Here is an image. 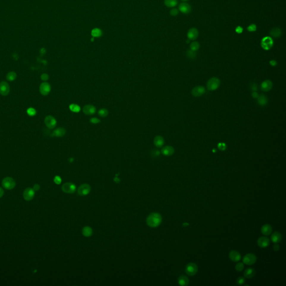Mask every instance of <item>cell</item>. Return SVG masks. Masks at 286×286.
I'll return each instance as SVG.
<instances>
[{
	"label": "cell",
	"mask_w": 286,
	"mask_h": 286,
	"mask_svg": "<svg viewBox=\"0 0 286 286\" xmlns=\"http://www.w3.org/2000/svg\"><path fill=\"white\" fill-rule=\"evenodd\" d=\"M198 37V31L197 29H190L187 33V37L189 40H195Z\"/></svg>",
	"instance_id": "cell-17"
},
{
	"label": "cell",
	"mask_w": 286,
	"mask_h": 286,
	"mask_svg": "<svg viewBox=\"0 0 286 286\" xmlns=\"http://www.w3.org/2000/svg\"><path fill=\"white\" fill-rule=\"evenodd\" d=\"M39 188H40V186H39V185H38V184H35V185L34 186V190H36V191H37V190H38V189H39Z\"/></svg>",
	"instance_id": "cell-52"
},
{
	"label": "cell",
	"mask_w": 286,
	"mask_h": 286,
	"mask_svg": "<svg viewBox=\"0 0 286 286\" xmlns=\"http://www.w3.org/2000/svg\"><path fill=\"white\" fill-rule=\"evenodd\" d=\"M35 195L34 189L31 188H26L23 193V197L26 201H30L33 199Z\"/></svg>",
	"instance_id": "cell-15"
},
{
	"label": "cell",
	"mask_w": 286,
	"mask_h": 286,
	"mask_svg": "<svg viewBox=\"0 0 286 286\" xmlns=\"http://www.w3.org/2000/svg\"><path fill=\"white\" fill-rule=\"evenodd\" d=\"M44 122L46 126L49 129H53L56 126V120L52 116H48L45 117Z\"/></svg>",
	"instance_id": "cell-12"
},
{
	"label": "cell",
	"mask_w": 286,
	"mask_h": 286,
	"mask_svg": "<svg viewBox=\"0 0 286 286\" xmlns=\"http://www.w3.org/2000/svg\"><path fill=\"white\" fill-rule=\"evenodd\" d=\"M220 85V80L217 77H212L207 83V89L209 91H215Z\"/></svg>",
	"instance_id": "cell-2"
},
{
	"label": "cell",
	"mask_w": 286,
	"mask_h": 286,
	"mask_svg": "<svg viewBox=\"0 0 286 286\" xmlns=\"http://www.w3.org/2000/svg\"><path fill=\"white\" fill-rule=\"evenodd\" d=\"M268 102V100L267 97L265 95L261 94L258 96V103L259 105L262 106H265L267 104Z\"/></svg>",
	"instance_id": "cell-28"
},
{
	"label": "cell",
	"mask_w": 286,
	"mask_h": 286,
	"mask_svg": "<svg viewBox=\"0 0 286 286\" xmlns=\"http://www.w3.org/2000/svg\"><path fill=\"white\" fill-rule=\"evenodd\" d=\"M66 132V130L64 128L59 127V128L56 129V130H55L53 132L52 136L61 137V136H64L65 135Z\"/></svg>",
	"instance_id": "cell-25"
},
{
	"label": "cell",
	"mask_w": 286,
	"mask_h": 286,
	"mask_svg": "<svg viewBox=\"0 0 286 286\" xmlns=\"http://www.w3.org/2000/svg\"><path fill=\"white\" fill-rule=\"evenodd\" d=\"M91 35H92V36L94 38H99V37H100L102 36V32L101 30H100L99 29H94L92 30Z\"/></svg>",
	"instance_id": "cell-31"
},
{
	"label": "cell",
	"mask_w": 286,
	"mask_h": 286,
	"mask_svg": "<svg viewBox=\"0 0 286 286\" xmlns=\"http://www.w3.org/2000/svg\"><path fill=\"white\" fill-rule=\"evenodd\" d=\"M261 232L262 234L266 236L271 234L272 233V227L269 224H265L261 228Z\"/></svg>",
	"instance_id": "cell-21"
},
{
	"label": "cell",
	"mask_w": 286,
	"mask_h": 286,
	"mask_svg": "<svg viewBox=\"0 0 286 286\" xmlns=\"http://www.w3.org/2000/svg\"><path fill=\"white\" fill-rule=\"evenodd\" d=\"M273 40L271 37H266L262 39L261 46L266 50H270L273 46Z\"/></svg>",
	"instance_id": "cell-4"
},
{
	"label": "cell",
	"mask_w": 286,
	"mask_h": 286,
	"mask_svg": "<svg viewBox=\"0 0 286 286\" xmlns=\"http://www.w3.org/2000/svg\"><path fill=\"white\" fill-rule=\"evenodd\" d=\"M186 56H187L188 58H189V59H194L196 58V52L193 51L192 50H188L187 52H186Z\"/></svg>",
	"instance_id": "cell-35"
},
{
	"label": "cell",
	"mask_w": 286,
	"mask_h": 286,
	"mask_svg": "<svg viewBox=\"0 0 286 286\" xmlns=\"http://www.w3.org/2000/svg\"><path fill=\"white\" fill-rule=\"evenodd\" d=\"M257 244L259 247L262 248H266L269 245L270 240L267 237L262 236L258 239Z\"/></svg>",
	"instance_id": "cell-13"
},
{
	"label": "cell",
	"mask_w": 286,
	"mask_h": 286,
	"mask_svg": "<svg viewBox=\"0 0 286 286\" xmlns=\"http://www.w3.org/2000/svg\"><path fill=\"white\" fill-rule=\"evenodd\" d=\"M251 89L252 91L255 92L258 89V86L256 83H253V85H251Z\"/></svg>",
	"instance_id": "cell-47"
},
{
	"label": "cell",
	"mask_w": 286,
	"mask_h": 286,
	"mask_svg": "<svg viewBox=\"0 0 286 286\" xmlns=\"http://www.w3.org/2000/svg\"><path fill=\"white\" fill-rule=\"evenodd\" d=\"M229 256L230 260L234 262H239L241 258L240 254L236 250H231L229 253Z\"/></svg>",
	"instance_id": "cell-16"
},
{
	"label": "cell",
	"mask_w": 286,
	"mask_h": 286,
	"mask_svg": "<svg viewBox=\"0 0 286 286\" xmlns=\"http://www.w3.org/2000/svg\"><path fill=\"white\" fill-rule=\"evenodd\" d=\"M54 181L57 184H59L60 183H61V178L59 176H56V177H55V178L54 179Z\"/></svg>",
	"instance_id": "cell-43"
},
{
	"label": "cell",
	"mask_w": 286,
	"mask_h": 286,
	"mask_svg": "<svg viewBox=\"0 0 286 286\" xmlns=\"http://www.w3.org/2000/svg\"><path fill=\"white\" fill-rule=\"evenodd\" d=\"M39 90H40V92L42 95L47 96L50 92V90H51L50 85L47 82L42 83L40 86Z\"/></svg>",
	"instance_id": "cell-11"
},
{
	"label": "cell",
	"mask_w": 286,
	"mask_h": 286,
	"mask_svg": "<svg viewBox=\"0 0 286 286\" xmlns=\"http://www.w3.org/2000/svg\"><path fill=\"white\" fill-rule=\"evenodd\" d=\"M27 113H28V114L29 116H34V115H36L37 111H36L34 108H29L27 110Z\"/></svg>",
	"instance_id": "cell-39"
},
{
	"label": "cell",
	"mask_w": 286,
	"mask_h": 286,
	"mask_svg": "<svg viewBox=\"0 0 286 286\" xmlns=\"http://www.w3.org/2000/svg\"><path fill=\"white\" fill-rule=\"evenodd\" d=\"M252 96H253V97H254V98H258L259 96H258V93L256 92V91H255V92H253Z\"/></svg>",
	"instance_id": "cell-50"
},
{
	"label": "cell",
	"mask_w": 286,
	"mask_h": 286,
	"mask_svg": "<svg viewBox=\"0 0 286 286\" xmlns=\"http://www.w3.org/2000/svg\"><path fill=\"white\" fill-rule=\"evenodd\" d=\"M10 93L9 85L5 81L0 83V94L2 96H7Z\"/></svg>",
	"instance_id": "cell-10"
},
{
	"label": "cell",
	"mask_w": 286,
	"mask_h": 286,
	"mask_svg": "<svg viewBox=\"0 0 286 286\" xmlns=\"http://www.w3.org/2000/svg\"><path fill=\"white\" fill-rule=\"evenodd\" d=\"M181 1H183V2H186V1H189V0H181Z\"/></svg>",
	"instance_id": "cell-54"
},
{
	"label": "cell",
	"mask_w": 286,
	"mask_h": 286,
	"mask_svg": "<svg viewBox=\"0 0 286 286\" xmlns=\"http://www.w3.org/2000/svg\"><path fill=\"white\" fill-rule=\"evenodd\" d=\"M70 110L75 113H78L80 110V108L78 105L76 104H71L69 106Z\"/></svg>",
	"instance_id": "cell-34"
},
{
	"label": "cell",
	"mask_w": 286,
	"mask_h": 286,
	"mask_svg": "<svg viewBox=\"0 0 286 286\" xmlns=\"http://www.w3.org/2000/svg\"><path fill=\"white\" fill-rule=\"evenodd\" d=\"M200 47V45L199 42H193L190 45L191 50H192L194 52L197 51L199 49Z\"/></svg>",
	"instance_id": "cell-32"
},
{
	"label": "cell",
	"mask_w": 286,
	"mask_h": 286,
	"mask_svg": "<svg viewBox=\"0 0 286 286\" xmlns=\"http://www.w3.org/2000/svg\"><path fill=\"white\" fill-rule=\"evenodd\" d=\"M164 140L163 138L161 136H157L154 139V144L158 148H160L164 145Z\"/></svg>",
	"instance_id": "cell-24"
},
{
	"label": "cell",
	"mask_w": 286,
	"mask_h": 286,
	"mask_svg": "<svg viewBox=\"0 0 286 286\" xmlns=\"http://www.w3.org/2000/svg\"><path fill=\"white\" fill-rule=\"evenodd\" d=\"M179 10L183 14H189L192 11V8L189 4L186 2H183L179 5Z\"/></svg>",
	"instance_id": "cell-14"
},
{
	"label": "cell",
	"mask_w": 286,
	"mask_h": 286,
	"mask_svg": "<svg viewBox=\"0 0 286 286\" xmlns=\"http://www.w3.org/2000/svg\"><path fill=\"white\" fill-rule=\"evenodd\" d=\"M61 189L64 192L67 193H73L75 192L76 187L73 183L68 182V183H64L62 186Z\"/></svg>",
	"instance_id": "cell-7"
},
{
	"label": "cell",
	"mask_w": 286,
	"mask_h": 286,
	"mask_svg": "<svg viewBox=\"0 0 286 286\" xmlns=\"http://www.w3.org/2000/svg\"><path fill=\"white\" fill-rule=\"evenodd\" d=\"M185 271L188 276H193L197 274L198 272V266L195 263H188L186 266Z\"/></svg>",
	"instance_id": "cell-3"
},
{
	"label": "cell",
	"mask_w": 286,
	"mask_h": 286,
	"mask_svg": "<svg viewBox=\"0 0 286 286\" xmlns=\"http://www.w3.org/2000/svg\"><path fill=\"white\" fill-rule=\"evenodd\" d=\"M178 13H179V10L177 9L174 8L170 11V14L173 16H177L178 14Z\"/></svg>",
	"instance_id": "cell-41"
},
{
	"label": "cell",
	"mask_w": 286,
	"mask_h": 286,
	"mask_svg": "<svg viewBox=\"0 0 286 286\" xmlns=\"http://www.w3.org/2000/svg\"><path fill=\"white\" fill-rule=\"evenodd\" d=\"M282 239V235L279 232H275L271 236V240L273 243L275 244L279 243V242H281Z\"/></svg>",
	"instance_id": "cell-22"
},
{
	"label": "cell",
	"mask_w": 286,
	"mask_h": 286,
	"mask_svg": "<svg viewBox=\"0 0 286 286\" xmlns=\"http://www.w3.org/2000/svg\"><path fill=\"white\" fill-rule=\"evenodd\" d=\"M90 121L93 124H98L99 122H100V120H99V118H96V117H94V118H92L91 120H90Z\"/></svg>",
	"instance_id": "cell-45"
},
{
	"label": "cell",
	"mask_w": 286,
	"mask_h": 286,
	"mask_svg": "<svg viewBox=\"0 0 286 286\" xmlns=\"http://www.w3.org/2000/svg\"><path fill=\"white\" fill-rule=\"evenodd\" d=\"M4 194V192L3 189L2 188L0 187V198L2 197Z\"/></svg>",
	"instance_id": "cell-51"
},
{
	"label": "cell",
	"mask_w": 286,
	"mask_h": 286,
	"mask_svg": "<svg viewBox=\"0 0 286 286\" xmlns=\"http://www.w3.org/2000/svg\"><path fill=\"white\" fill-rule=\"evenodd\" d=\"M178 282L179 285L181 286H186L189 285V281L187 277L185 276H181L179 277Z\"/></svg>",
	"instance_id": "cell-26"
},
{
	"label": "cell",
	"mask_w": 286,
	"mask_h": 286,
	"mask_svg": "<svg viewBox=\"0 0 286 286\" xmlns=\"http://www.w3.org/2000/svg\"><path fill=\"white\" fill-rule=\"evenodd\" d=\"M93 233V230L89 226H86L82 229V234L86 237L91 236Z\"/></svg>",
	"instance_id": "cell-29"
},
{
	"label": "cell",
	"mask_w": 286,
	"mask_h": 286,
	"mask_svg": "<svg viewBox=\"0 0 286 286\" xmlns=\"http://www.w3.org/2000/svg\"><path fill=\"white\" fill-rule=\"evenodd\" d=\"M205 88L202 86L194 87L192 90V94L195 97H200L205 93Z\"/></svg>",
	"instance_id": "cell-9"
},
{
	"label": "cell",
	"mask_w": 286,
	"mask_h": 286,
	"mask_svg": "<svg viewBox=\"0 0 286 286\" xmlns=\"http://www.w3.org/2000/svg\"><path fill=\"white\" fill-rule=\"evenodd\" d=\"M16 73L14 72H9L6 76V78L8 80L10 81H13L16 78Z\"/></svg>",
	"instance_id": "cell-33"
},
{
	"label": "cell",
	"mask_w": 286,
	"mask_h": 286,
	"mask_svg": "<svg viewBox=\"0 0 286 286\" xmlns=\"http://www.w3.org/2000/svg\"><path fill=\"white\" fill-rule=\"evenodd\" d=\"M159 150H156V149L153 150V151H152V152H151V155H153V156L155 157H158V156H159Z\"/></svg>",
	"instance_id": "cell-44"
},
{
	"label": "cell",
	"mask_w": 286,
	"mask_h": 286,
	"mask_svg": "<svg viewBox=\"0 0 286 286\" xmlns=\"http://www.w3.org/2000/svg\"><path fill=\"white\" fill-rule=\"evenodd\" d=\"M235 31H236V33H238V34H241L243 32V28L240 26H238L235 29Z\"/></svg>",
	"instance_id": "cell-42"
},
{
	"label": "cell",
	"mask_w": 286,
	"mask_h": 286,
	"mask_svg": "<svg viewBox=\"0 0 286 286\" xmlns=\"http://www.w3.org/2000/svg\"><path fill=\"white\" fill-rule=\"evenodd\" d=\"M98 113H99V116H100L101 117H106L108 115V112L107 109L102 108V109H100L99 110Z\"/></svg>",
	"instance_id": "cell-36"
},
{
	"label": "cell",
	"mask_w": 286,
	"mask_h": 286,
	"mask_svg": "<svg viewBox=\"0 0 286 286\" xmlns=\"http://www.w3.org/2000/svg\"><path fill=\"white\" fill-rule=\"evenodd\" d=\"M83 111L86 115H91L94 114L96 112V108L93 105H87L85 106L83 108Z\"/></svg>",
	"instance_id": "cell-20"
},
{
	"label": "cell",
	"mask_w": 286,
	"mask_h": 286,
	"mask_svg": "<svg viewBox=\"0 0 286 286\" xmlns=\"http://www.w3.org/2000/svg\"><path fill=\"white\" fill-rule=\"evenodd\" d=\"M247 30L250 32H255L257 30V26L255 24H251L248 26Z\"/></svg>",
	"instance_id": "cell-38"
},
{
	"label": "cell",
	"mask_w": 286,
	"mask_h": 286,
	"mask_svg": "<svg viewBox=\"0 0 286 286\" xmlns=\"http://www.w3.org/2000/svg\"><path fill=\"white\" fill-rule=\"evenodd\" d=\"M174 149L171 146H165L162 149V153L165 156H170L173 154Z\"/></svg>",
	"instance_id": "cell-19"
},
{
	"label": "cell",
	"mask_w": 286,
	"mask_h": 286,
	"mask_svg": "<svg viewBox=\"0 0 286 286\" xmlns=\"http://www.w3.org/2000/svg\"><path fill=\"white\" fill-rule=\"evenodd\" d=\"M90 191H91V187L89 184H83L80 185L78 188V193L80 195V196H83L89 194Z\"/></svg>",
	"instance_id": "cell-8"
},
{
	"label": "cell",
	"mask_w": 286,
	"mask_h": 286,
	"mask_svg": "<svg viewBox=\"0 0 286 286\" xmlns=\"http://www.w3.org/2000/svg\"><path fill=\"white\" fill-rule=\"evenodd\" d=\"M273 87V83L269 80H266L261 85V89L264 92H268L271 90Z\"/></svg>",
	"instance_id": "cell-18"
},
{
	"label": "cell",
	"mask_w": 286,
	"mask_h": 286,
	"mask_svg": "<svg viewBox=\"0 0 286 286\" xmlns=\"http://www.w3.org/2000/svg\"><path fill=\"white\" fill-rule=\"evenodd\" d=\"M162 221V217L157 212L150 214L146 219V223L151 227H157L160 225Z\"/></svg>",
	"instance_id": "cell-1"
},
{
	"label": "cell",
	"mask_w": 286,
	"mask_h": 286,
	"mask_svg": "<svg viewBox=\"0 0 286 286\" xmlns=\"http://www.w3.org/2000/svg\"><path fill=\"white\" fill-rule=\"evenodd\" d=\"M2 184L6 189H12L15 187L16 183L14 179L11 177H6L2 180Z\"/></svg>",
	"instance_id": "cell-6"
},
{
	"label": "cell",
	"mask_w": 286,
	"mask_h": 286,
	"mask_svg": "<svg viewBox=\"0 0 286 286\" xmlns=\"http://www.w3.org/2000/svg\"><path fill=\"white\" fill-rule=\"evenodd\" d=\"M49 78V75H48L46 73H43L42 75H41V79L42 80H48Z\"/></svg>",
	"instance_id": "cell-46"
},
{
	"label": "cell",
	"mask_w": 286,
	"mask_h": 286,
	"mask_svg": "<svg viewBox=\"0 0 286 286\" xmlns=\"http://www.w3.org/2000/svg\"><path fill=\"white\" fill-rule=\"evenodd\" d=\"M244 263H238V264L235 266V269H236V271H238V272H241V271H242L244 269Z\"/></svg>",
	"instance_id": "cell-37"
},
{
	"label": "cell",
	"mask_w": 286,
	"mask_h": 286,
	"mask_svg": "<svg viewBox=\"0 0 286 286\" xmlns=\"http://www.w3.org/2000/svg\"><path fill=\"white\" fill-rule=\"evenodd\" d=\"M269 34H270V35L272 36L273 38H279L281 36V30L278 28H274L270 31Z\"/></svg>",
	"instance_id": "cell-23"
},
{
	"label": "cell",
	"mask_w": 286,
	"mask_h": 286,
	"mask_svg": "<svg viewBox=\"0 0 286 286\" xmlns=\"http://www.w3.org/2000/svg\"><path fill=\"white\" fill-rule=\"evenodd\" d=\"M255 274V270L252 268H249L247 269L245 272H244V277L247 278H252Z\"/></svg>",
	"instance_id": "cell-27"
},
{
	"label": "cell",
	"mask_w": 286,
	"mask_h": 286,
	"mask_svg": "<svg viewBox=\"0 0 286 286\" xmlns=\"http://www.w3.org/2000/svg\"><path fill=\"white\" fill-rule=\"evenodd\" d=\"M273 249L276 252H278L279 250V245L278 244V243H276L273 245Z\"/></svg>",
	"instance_id": "cell-49"
},
{
	"label": "cell",
	"mask_w": 286,
	"mask_h": 286,
	"mask_svg": "<svg viewBox=\"0 0 286 286\" xmlns=\"http://www.w3.org/2000/svg\"><path fill=\"white\" fill-rule=\"evenodd\" d=\"M218 147H219V149H220L221 150H224L225 149H226V146H225V144H223V143L219 144Z\"/></svg>",
	"instance_id": "cell-48"
},
{
	"label": "cell",
	"mask_w": 286,
	"mask_h": 286,
	"mask_svg": "<svg viewBox=\"0 0 286 286\" xmlns=\"http://www.w3.org/2000/svg\"><path fill=\"white\" fill-rule=\"evenodd\" d=\"M245 282V279L244 277H239L236 280V283L239 285H243Z\"/></svg>",
	"instance_id": "cell-40"
},
{
	"label": "cell",
	"mask_w": 286,
	"mask_h": 286,
	"mask_svg": "<svg viewBox=\"0 0 286 286\" xmlns=\"http://www.w3.org/2000/svg\"><path fill=\"white\" fill-rule=\"evenodd\" d=\"M257 259V258L255 254L248 253L246 254L243 257V263L246 265L251 266V265H253L254 264L256 263Z\"/></svg>",
	"instance_id": "cell-5"
},
{
	"label": "cell",
	"mask_w": 286,
	"mask_h": 286,
	"mask_svg": "<svg viewBox=\"0 0 286 286\" xmlns=\"http://www.w3.org/2000/svg\"><path fill=\"white\" fill-rule=\"evenodd\" d=\"M178 4V0H164V5L168 7H174Z\"/></svg>",
	"instance_id": "cell-30"
},
{
	"label": "cell",
	"mask_w": 286,
	"mask_h": 286,
	"mask_svg": "<svg viewBox=\"0 0 286 286\" xmlns=\"http://www.w3.org/2000/svg\"><path fill=\"white\" fill-rule=\"evenodd\" d=\"M270 63H271V64L272 66H276V65L277 64V62L275 61H274V60L270 61Z\"/></svg>",
	"instance_id": "cell-53"
}]
</instances>
